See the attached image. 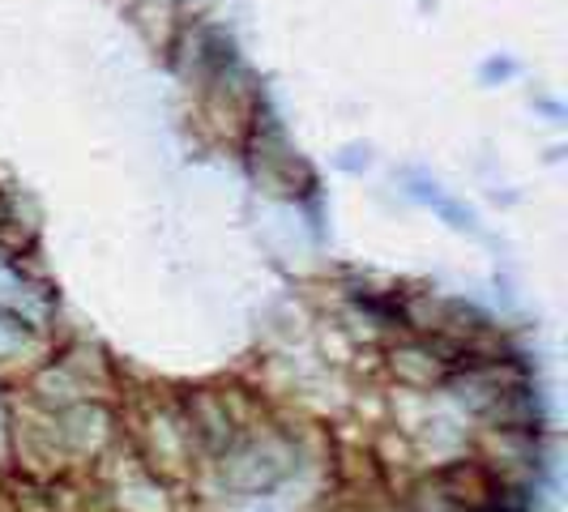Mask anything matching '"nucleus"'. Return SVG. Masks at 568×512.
Segmentation results:
<instances>
[{
  "mask_svg": "<svg viewBox=\"0 0 568 512\" xmlns=\"http://www.w3.org/2000/svg\"><path fill=\"white\" fill-rule=\"evenodd\" d=\"M252 512H261V509H252Z\"/></svg>",
  "mask_w": 568,
  "mask_h": 512,
  "instance_id": "nucleus-4",
  "label": "nucleus"
},
{
  "mask_svg": "<svg viewBox=\"0 0 568 512\" xmlns=\"http://www.w3.org/2000/svg\"><path fill=\"white\" fill-rule=\"evenodd\" d=\"M26 320H18V316H9L0 308V359L4 355H18L22 346H26Z\"/></svg>",
  "mask_w": 568,
  "mask_h": 512,
  "instance_id": "nucleus-1",
  "label": "nucleus"
},
{
  "mask_svg": "<svg viewBox=\"0 0 568 512\" xmlns=\"http://www.w3.org/2000/svg\"><path fill=\"white\" fill-rule=\"evenodd\" d=\"M0 218H4V201H0Z\"/></svg>",
  "mask_w": 568,
  "mask_h": 512,
  "instance_id": "nucleus-3",
  "label": "nucleus"
},
{
  "mask_svg": "<svg viewBox=\"0 0 568 512\" xmlns=\"http://www.w3.org/2000/svg\"><path fill=\"white\" fill-rule=\"evenodd\" d=\"M4 291H18V277L9 274V270H0V295H4Z\"/></svg>",
  "mask_w": 568,
  "mask_h": 512,
  "instance_id": "nucleus-2",
  "label": "nucleus"
}]
</instances>
